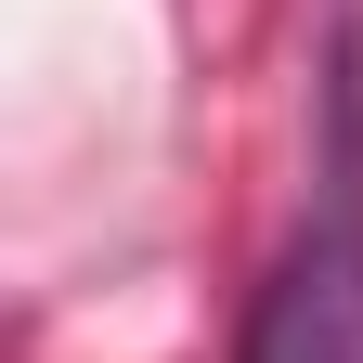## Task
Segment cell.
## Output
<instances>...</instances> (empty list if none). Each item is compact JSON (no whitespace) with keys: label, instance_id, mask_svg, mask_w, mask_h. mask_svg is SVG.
Instances as JSON below:
<instances>
[{"label":"cell","instance_id":"6da1fadb","mask_svg":"<svg viewBox=\"0 0 363 363\" xmlns=\"http://www.w3.org/2000/svg\"><path fill=\"white\" fill-rule=\"evenodd\" d=\"M234 363H363V78L337 65V169L311 220L272 247L247 325H234Z\"/></svg>","mask_w":363,"mask_h":363}]
</instances>
